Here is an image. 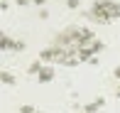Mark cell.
<instances>
[{
  "instance_id": "1",
  "label": "cell",
  "mask_w": 120,
  "mask_h": 113,
  "mask_svg": "<svg viewBox=\"0 0 120 113\" xmlns=\"http://www.w3.org/2000/svg\"><path fill=\"white\" fill-rule=\"evenodd\" d=\"M83 15L93 22L108 25L113 20H120V3H115V0H93L91 10H86Z\"/></svg>"
},
{
  "instance_id": "2",
  "label": "cell",
  "mask_w": 120,
  "mask_h": 113,
  "mask_svg": "<svg viewBox=\"0 0 120 113\" xmlns=\"http://www.w3.org/2000/svg\"><path fill=\"white\" fill-rule=\"evenodd\" d=\"M0 49L3 52H25L27 44L22 39H15V37H10L8 32H3V35H0Z\"/></svg>"
},
{
  "instance_id": "3",
  "label": "cell",
  "mask_w": 120,
  "mask_h": 113,
  "mask_svg": "<svg viewBox=\"0 0 120 113\" xmlns=\"http://www.w3.org/2000/svg\"><path fill=\"white\" fill-rule=\"evenodd\" d=\"M105 103V98L103 96H98V98H93V101H88V103L83 106V113H101V106Z\"/></svg>"
},
{
  "instance_id": "4",
  "label": "cell",
  "mask_w": 120,
  "mask_h": 113,
  "mask_svg": "<svg viewBox=\"0 0 120 113\" xmlns=\"http://www.w3.org/2000/svg\"><path fill=\"white\" fill-rule=\"evenodd\" d=\"M54 76H56V71H54V66H47V64H44V69L39 71V76H37V81H39V84H49V81H52Z\"/></svg>"
},
{
  "instance_id": "5",
  "label": "cell",
  "mask_w": 120,
  "mask_h": 113,
  "mask_svg": "<svg viewBox=\"0 0 120 113\" xmlns=\"http://www.w3.org/2000/svg\"><path fill=\"white\" fill-rule=\"evenodd\" d=\"M0 81H3L5 86H15V81H17V79H15V74H12V71L3 69V71H0Z\"/></svg>"
},
{
  "instance_id": "6",
  "label": "cell",
  "mask_w": 120,
  "mask_h": 113,
  "mask_svg": "<svg viewBox=\"0 0 120 113\" xmlns=\"http://www.w3.org/2000/svg\"><path fill=\"white\" fill-rule=\"evenodd\" d=\"M44 69V62H39V59H34V62L27 66V74H32V76H39V71Z\"/></svg>"
},
{
  "instance_id": "7",
  "label": "cell",
  "mask_w": 120,
  "mask_h": 113,
  "mask_svg": "<svg viewBox=\"0 0 120 113\" xmlns=\"http://www.w3.org/2000/svg\"><path fill=\"white\" fill-rule=\"evenodd\" d=\"M66 8L69 10H79L81 8V0H66Z\"/></svg>"
},
{
  "instance_id": "8",
  "label": "cell",
  "mask_w": 120,
  "mask_h": 113,
  "mask_svg": "<svg viewBox=\"0 0 120 113\" xmlns=\"http://www.w3.org/2000/svg\"><path fill=\"white\" fill-rule=\"evenodd\" d=\"M37 108L34 106H30V103H25V106H20V113H34Z\"/></svg>"
},
{
  "instance_id": "9",
  "label": "cell",
  "mask_w": 120,
  "mask_h": 113,
  "mask_svg": "<svg viewBox=\"0 0 120 113\" xmlns=\"http://www.w3.org/2000/svg\"><path fill=\"white\" fill-rule=\"evenodd\" d=\"M15 3H17V8H27V5H32L34 0H15Z\"/></svg>"
},
{
  "instance_id": "10",
  "label": "cell",
  "mask_w": 120,
  "mask_h": 113,
  "mask_svg": "<svg viewBox=\"0 0 120 113\" xmlns=\"http://www.w3.org/2000/svg\"><path fill=\"white\" fill-rule=\"evenodd\" d=\"M39 20H49V10H47V8L39 10Z\"/></svg>"
},
{
  "instance_id": "11",
  "label": "cell",
  "mask_w": 120,
  "mask_h": 113,
  "mask_svg": "<svg viewBox=\"0 0 120 113\" xmlns=\"http://www.w3.org/2000/svg\"><path fill=\"white\" fill-rule=\"evenodd\" d=\"M0 10H10V3H8V0H0Z\"/></svg>"
},
{
  "instance_id": "12",
  "label": "cell",
  "mask_w": 120,
  "mask_h": 113,
  "mask_svg": "<svg viewBox=\"0 0 120 113\" xmlns=\"http://www.w3.org/2000/svg\"><path fill=\"white\" fill-rule=\"evenodd\" d=\"M113 94H115V98H120V84L113 86Z\"/></svg>"
},
{
  "instance_id": "13",
  "label": "cell",
  "mask_w": 120,
  "mask_h": 113,
  "mask_svg": "<svg viewBox=\"0 0 120 113\" xmlns=\"http://www.w3.org/2000/svg\"><path fill=\"white\" fill-rule=\"evenodd\" d=\"M113 76H115L118 81H120V66H115V69H113Z\"/></svg>"
},
{
  "instance_id": "14",
  "label": "cell",
  "mask_w": 120,
  "mask_h": 113,
  "mask_svg": "<svg viewBox=\"0 0 120 113\" xmlns=\"http://www.w3.org/2000/svg\"><path fill=\"white\" fill-rule=\"evenodd\" d=\"M44 3H47V0H34V5H39V8H42Z\"/></svg>"
},
{
  "instance_id": "15",
  "label": "cell",
  "mask_w": 120,
  "mask_h": 113,
  "mask_svg": "<svg viewBox=\"0 0 120 113\" xmlns=\"http://www.w3.org/2000/svg\"><path fill=\"white\" fill-rule=\"evenodd\" d=\"M34 113H44V111H34Z\"/></svg>"
},
{
  "instance_id": "16",
  "label": "cell",
  "mask_w": 120,
  "mask_h": 113,
  "mask_svg": "<svg viewBox=\"0 0 120 113\" xmlns=\"http://www.w3.org/2000/svg\"><path fill=\"white\" fill-rule=\"evenodd\" d=\"M76 113H83V111H76Z\"/></svg>"
},
{
  "instance_id": "17",
  "label": "cell",
  "mask_w": 120,
  "mask_h": 113,
  "mask_svg": "<svg viewBox=\"0 0 120 113\" xmlns=\"http://www.w3.org/2000/svg\"><path fill=\"white\" fill-rule=\"evenodd\" d=\"M115 3H118V0H115Z\"/></svg>"
}]
</instances>
